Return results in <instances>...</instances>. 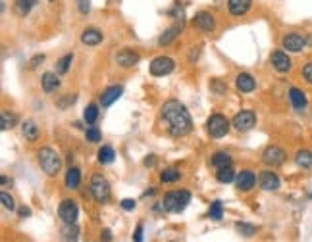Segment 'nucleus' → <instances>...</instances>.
<instances>
[{
    "label": "nucleus",
    "instance_id": "1",
    "mask_svg": "<svg viewBox=\"0 0 312 242\" xmlns=\"http://www.w3.org/2000/svg\"><path fill=\"white\" fill-rule=\"evenodd\" d=\"M160 115L166 121L172 137H185L193 131V119L179 100H166L160 108Z\"/></svg>",
    "mask_w": 312,
    "mask_h": 242
},
{
    "label": "nucleus",
    "instance_id": "2",
    "mask_svg": "<svg viewBox=\"0 0 312 242\" xmlns=\"http://www.w3.org/2000/svg\"><path fill=\"white\" fill-rule=\"evenodd\" d=\"M189 202H191V192L189 190H172V192L164 194L162 208L166 212L179 214L189 206Z\"/></svg>",
    "mask_w": 312,
    "mask_h": 242
},
{
    "label": "nucleus",
    "instance_id": "3",
    "mask_svg": "<svg viewBox=\"0 0 312 242\" xmlns=\"http://www.w3.org/2000/svg\"><path fill=\"white\" fill-rule=\"evenodd\" d=\"M37 160H39V165L43 167L46 175H50V177H54V175H58L60 169H62V158L56 150H52L50 146H45V148H41L39 150V154H37Z\"/></svg>",
    "mask_w": 312,
    "mask_h": 242
},
{
    "label": "nucleus",
    "instance_id": "4",
    "mask_svg": "<svg viewBox=\"0 0 312 242\" xmlns=\"http://www.w3.org/2000/svg\"><path fill=\"white\" fill-rule=\"evenodd\" d=\"M229 125H231V123L227 121L225 115L212 114L207 121V131L212 139H222V137H225V135L229 133Z\"/></svg>",
    "mask_w": 312,
    "mask_h": 242
},
{
    "label": "nucleus",
    "instance_id": "5",
    "mask_svg": "<svg viewBox=\"0 0 312 242\" xmlns=\"http://www.w3.org/2000/svg\"><path fill=\"white\" fill-rule=\"evenodd\" d=\"M91 192H93V196L97 202H101V204H106L108 200H110V185H108V181L104 179L103 175H93V179H91Z\"/></svg>",
    "mask_w": 312,
    "mask_h": 242
},
{
    "label": "nucleus",
    "instance_id": "6",
    "mask_svg": "<svg viewBox=\"0 0 312 242\" xmlns=\"http://www.w3.org/2000/svg\"><path fill=\"white\" fill-rule=\"evenodd\" d=\"M307 46H309V39L301 33H287L282 39V48L285 52L297 54V52H303Z\"/></svg>",
    "mask_w": 312,
    "mask_h": 242
},
{
    "label": "nucleus",
    "instance_id": "7",
    "mask_svg": "<svg viewBox=\"0 0 312 242\" xmlns=\"http://www.w3.org/2000/svg\"><path fill=\"white\" fill-rule=\"evenodd\" d=\"M231 125H233L235 131H239V133H247V131H251V129L256 125V114H254L253 110H243V112H239V114L233 117Z\"/></svg>",
    "mask_w": 312,
    "mask_h": 242
},
{
    "label": "nucleus",
    "instance_id": "8",
    "mask_svg": "<svg viewBox=\"0 0 312 242\" xmlns=\"http://www.w3.org/2000/svg\"><path fill=\"white\" fill-rule=\"evenodd\" d=\"M174 68H176V62H174L172 58L158 56L150 62V75H154V77H164V75L174 72Z\"/></svg>",
    "mask_w": 312,
    "mask_h": 242
},
{
    "label": "nucleus",
    "instance_id": "9",
    "mask_svg": "<svg viewBox=\"0 0 312 242\" xmlns=\"http://www.w3.org/2000/svg\"><path fill=\"white\" fill-rule=\"evenodd\" d=\"M285 160H287V154L280 146H268L262 152V161L270 167H280V165L285 163Z\"/></svg>",
    "mask_w": 312,
    "mask_h": 242
},
{
    "label": "nucleus",
    "instance_id": "10",
    "mask_svg": "<svg viewBox=\"0 0 312 242\" xmlns=\"http://www.w3.org/2000/svg\"><path fill=\"white\" fill-rule=\"evenodd\" d=\"M58 215L64 223H75L79 217V208L74 200H62L58 208Z\"/></svg>",
    "mask_w": 312,
    "mask_h": 242
},
{
    "label": "nucleus",
    "instance_id": "11",
    "mask_svg": "<svg viewBox=\"0 0 312 242\" xmlns=\"http://www.w3.org/2000/svg\"><path fill=\"white\" fill-rule=\"evenodd\" d=\"M270 62H272L274 70L280 73L291 72V68H293V62H291V58L287 56L285 50H274L272 56H270Z\"/></svg>",
    "mask_w": 312,
    "mask_h": 242
},
{
    "label": "nucleus",
    "instance_id": "12",
    "mask_svg": "<svg viewBox=\"0 0 312 242\" xmlns=\"http://www.w3.org/2000/svg\"><path fill=\"white\" fill-rule=\"evenodd\" d=\"M183 27H185V17L181 15V17H179V19L176 21V23H174V25H172V27H168L162 33V35L158 37V44H160V46L170 44L172 41H174V39H178V35L181 33V31H183Z\"/></svg>",
    "mask_w": 312,
    "mask_h": 242
},
{
    "label": "nucleus",
    "instance_id": "13",
    "mask_svg": "<svg viewBox=\"0 0 312 242\" xmlns=\"http://www.w3.org/2000/svg\"><path fill=\"white\" fill-rule=\"evenodd\" d=\"M193 23L195 27L205 31V33H212L216 29V19H214V15L210 14V12H199V14H195Z\"/></svg>",
    "mask_w": 312,
    "mask_h": 242
},
{
    "label": "nucleus",
    "instance_id": "14",
    "mask_svg": "<svg viewBox=\"0 0 312 242\" xmlns=\"http://www.w3.org/2000/svg\"><path fill=\"white\" fill-rule=\"evenodd\" d=\"M258 183H260V188H262V190H268V192L278 190V188L282 186L280 177H278L274 171H262L260 177H258Z\"/></svg>",
    "mask_w": 312,
    "mask_h": 242
},
{
    "label": "nucleus",
    "instance_id": "15",
    "mask_svg": "<svg viewBox=\"0 0 312 242\" xmlns=\"http://www.w3.org/2000/svg\"><path fill=\"white\" fill-rule=\"evenodd\" d=\"M235 185H237V188L241 192H249V190L256 185V175L249 169L241 171L237 177H235Z\"/></svg>",
    "mask_w": 312,
    "mask_h": 242
},
{
    "label": "nucleus",
    "instance_id": "16",
    "mask_svg": "<svg viewBox=\"0 0 312 242\" xmlns=\"http://www.w3.org/2000/svg\"><path fill=\"white\" fill-rule=\"evenodd\" d=\"M139 60L141 56L133 52V50H127V48H123V50H119L118 54H116V62H118L121 68H133L139 64Z\"/></svg>",
    "mask_w": 312,
    "mask_h": 242
},
{
    "label": "nucleus",
    "instance_id": "17",
    "mask_svg": "<svg viewBox=\"0 0 312 242\" xmlns=\"http://www.w3.org/2000/svg\"><path fill=\"white\" fill-rule=\"evenodd\" d=\"M289 102H291V106L297 110V112H303L305 108H307V104H309V100H307V94L297 88V86H291L289 88Z\"/></svg>",
    "mask_w": 312,
    "mask_h": 242
},
{
    "label": "nucleus",
    "instance_id": "18",
    "mask_svg": "<svg viewBox=\"0 0 312 242\" xmlns=\"http://www.w3.org/2000/svg\"><path fill=\"white\" fill-rule=\"evenodd\" d=\"M81 43L87 46H97L103 43V31H99L97 27H87L81 33Z\"/></svg>",
    "mask_w": 312,
    "mask_h": 242
},
{
    "label": "nucleus",
    "instance_id": "19",
    "mask_svg": "<svg viewBox=\"0 0 312 242\" xmlns=\"http://www.w3.org/2000/svg\"><path fill=\"white\" fill-rule=\"evenodd\" d=\"M41 83H43V90H45L46 94H52V92H56L60 88V77L56 73L46 72L41 77Z\"/></svg>",
    "mask_w": 312,
    "mask_h": 242
},
{
    "label": "nucleus",
    "instance_id": "20",
    "mask_svg": "<svg viewBox=\"0 0 312 242\" xmlns=\"http://www.w3.org/2000/svg\"><path fill=\"white\" fill-rule=\"evenodd\" d=\"M253 6V0H227V8L231 15H245Z\"/></svg>",
    "mask_w": 312,
    "mask_h": 242
},
{
    "label": "nucleus",
    "instance_id": "21",
    "mask_svg": "<svg viewBox=\"0 0 312 242\" xmlns=\"http://www.w3.org/2000/svg\"><path fill=\"white\" fill-rule=\"evenodd\" d=\"M121 92H123V88H121V86H108L103 94H101V104H103V108L112 106V104H114V102L121 96Z\"/></svg>",
    "mask_w": 312,
    "mask_h": 242
},
{
    "label": "nucleus",
    "instance_id": "22",
    "mask_svg": "<svg viewBox=\"0 0 312 242\" xmlns=\"http://www.w3.org/2000/svg\"><path fill=\"white\" fill-rule=\"evenodd\" d=\"M235 83H237V88L241 92H253L256 88V81L251 73H239Z\"/></svg>",
    "mask_w": 312,
    "mask_h": 242
},
{
    "label": "nucleus",
    "instance_id": "23",
    "mask_svg": "<svg viewBox=\"0 0 312 242\" xmlns=\"http://www.w3.org/2000/svg\"><path fill=\"white\" fill-rule=\"evenodd\" d=\"M210 163L216 167V169H222V167H231V156L227 152H214L210 158Z\"/></svg>",
    "mask_w": 312,
    "mask_h": 242
},
{
    "label": "nucleus",
    "instance_id": "24",
    "mask_svg": "<svg viewBox=\"0 0 312 242\" xmlns=\"http://www.w3.org/2000/svg\"><path fill=\"white\" fill-rule=\"evenodd\" d=\"M21 133H23V137H25L29 143H35V141L39 139V135H41V133H39V127H37V123L31 121V119L21 123Z\"/></svg>",
    "mask_w": 312,
    "mask_h": 242
},
{
    "label": "nucleus",
    "instance_id": "25",
    "mask_svg": "<svg viewBox=\"0 0 312 242\" xmlns=\"http://www.w3.org/2000/svg\"><path fill=\"white\" fill-rule=\"evenodd\" d=\"M81 183V171L77 167H70L68 173H66V186L68 188H77Z\"/></svg>",
    "mask_w": 312,
    "mask_h": 242
},
{
    "label": "nucleus",
    "instance_id": "26",
    "mask_svg": "<svg viewBox=\"0 0 312 242\" xmlns=\"http://www.w3.org/2000/svg\"><path fill=\"white\" fill-rule=\"evenodd\" d=\"M62 237L66 242H75L79 239V227L75 223H66V227L62 231Z\"/></svg>",
    "mask_w": 312,
    "mask_h": 242
},
{
    "label": "nucleus",
    "instance_id": "27",
    "mask_svg": "<svg viewBox=\"0 0 312 242\" xmlns=\"http://www.w3.org/2000/svg\"><path fill=\"white\" fill-rule=\"evenodd\" d=\"M216 179H218V183H231V181H235V171L233 167H222L216 171Z\"/></svg>",
    "mask_w": 312,
    "mask_h": 242
},
{
    "label": "nucleus",
    "instance_id": "28",
    "mask_svg": "<svg viewBox=\"0 0 312 242\" xmlns=\"http://www.w3.org/2000/svg\"><path fill=\"white\" fill-rule=\"evenodd\" d=\"M114 160H116V152H114L112 146H103L99 150V161L101 163H112Z\"/></svg>",
    "mask_w": 312,
    "mask_h": 242
},
{
    "label": "nucleus",
    "instance_id": "29",
    "mask_svg": "<svg viewBox=\"0 0 312 242\" xmlns=\"http://www.w3.org/2000/svg\"><path fill=\"white\" fill-rule=\"evenodd\" d=\"M35 4H37V0H15V12L19 15H27Z\"/></svg>",
    "mask_w": 312,
    "mask_h": 242
},
{
    "label": "nucleus",
    "instance_id": "30",
    "mask_svg": "<svg viewBox=\"0 0 312 242\" xmlns=\"http://www.w3.org/2000/svg\"><path fill=\"white\" fill-rule=\"evenodd\" d=\"M299 167H311L312 165V152L311 150H299L297 156H295Z\"/></svg>",
    "mask_w": 312,
    "mask_h": 242
},
{
    "label": "nucleus",
    "instance_id": "31",
    "mask_svg": "<svg viewBox=\"0 0 312 242\" xmlns=\"http://www.w3.org/2000/svg\"><path fill=\"white\" fill-rule=\"evenodd\" d=\"M179 177H181V173L176 167H168V169H164L160 173V181L162 183H176V181H179Z\"/></svg>",
    "mask_w": 312,
    "mask_h": 242
},
{
    "label": "nucleus",
    "instance_id": "32",
    "mask_svg": "<svg viewBox=\"0 0 312 242\" xmlns=\"http://www.w3.org/2000/svg\"><path fill=\"white\" fill-rule=\"evenodd\" d=\"M72 62H74V54H66V56H62L58 62H56V73H60V75L68 73L70 66H72Z\"/></svg>",
    "mask_w": 312,
    "mask_h": 242
},
{
    "label": "nucleus",
    "instance_id": "33",
    "mask_svg": "<svg viewBox=\"0 0 312 242\" xmlns=\"http://www.w3.org/2000/svg\"><path fill=\"white\" fill-rule=\"evenodd\" d=\"M15 121H17V117H15L14 114L2 112V115H0V129H2V131H8V129L14 127Z\"/></svg>",
    "mask_w": 312,
    "mask_h": 242
},
{
    "label": "nucleus",
    "instance_id": "34",
    "mask_svg": "<svg viewBox=\"0 0 312 242\" xmlns=\"http://www.w3.org/2000/svg\"><path fill=\"white\" fill-rule=\"evenodd\" d=\"M208 217L214 219V221H220L223 217V204L220 200H216L212 206H210V212H208Z\"/></svg>",
    "mask_w": 312,
    "mask_h": 242
},
{
    "label": "nucleus",
    "instance_id": "35",
    "mask_svg": "<svg viewBox=\"0 0 312 242\" xmlns=\"http://www.w3.org/2000/svg\"><path fill=\"white\" fill-rule=\"evenodd\" d=\"M83 117H85V121L93 125L97 119H99V106L97 104H89L87 108H85V112H83Z\"/></svg>",
    "mask_w": 312,
    "mask_h": 242
},
{
    "label": "nucleus",
    "instance_id": "36",
    "mask_svg": "<svg viewBox=\"0 0 312 242\" xmlns=\"http://www.w3.org/2000/svg\"><path fill=\"white\" fill-rule=\"evenodd\" d=\"M235 229H237L243 237H253L254 233H256V227L251 225V223H235Z\"/></svg>",
    "mask_w": 312,
    "mask_h": 242
},
{
    "label": "nucleus",
    "instance_id": "37",
    "mask_svg": "<svg viewBox=\"0 0 312 242\" xmlns=\"http://www.w3.org/2000/svg\"><path fill=\"white\" fill-rule=\"evenodd\" d=\"M85 137H87V141L89 143H99L101 139H103V135H101V131L97 127H89L85 131Z\"/></svg>",
    "mask_w": 312,
    "mask_h": 242
},
{
    "label": "nucleus",
    "instance_id": "38",
    "mask_svg": "<svg viewBox=\"0 0 312 242\" xmlns=\"http://www.w3.org/2000/svg\"><path fill=\"white\" fill-rule=\"evenodd\" d=\"M75 100H77V94H68V96L60 98L58 102H56V106H58L60 110H66L68 106H72V104H75Z\"/></svg>",
    "mask_w": 312,
    "mask_h": 242
},
{
    "label": "nucleus",
    "instance_id": "39",
    "mask_svg": "<svg viewBox=\"0 0 312 242\" xmlns=\"http://www.w3.org/2000/svg\"><path fill=\"white\" fill-rule=\"evenodd\" d=\"M0 200H2V206H4L6 210H10V212H14V210H15L14 198H12L8 192H2V194H0Z\"/></svg>",
    "mask_w": 312,
    "mask_h": 242
},
{
    "label": "nucleus",
    "instance_id": "40",
    "mask_svg": "<svg viewBox=\"0 0 312 242\" xmlns=\"http://www.w3.org/2000/svg\"><path fill=\"white\" fill-rule=\"evenodd\" d=\"M303 77H305L307 83L312 85V62H307V64L303 66Z\"/></svg>",
    "mask_w": 312,
    "mask_h": 242
},
{
    "label": "nucleus",
    "instance_id": "41",
    "mask_svg": "<svg viewBox=\"0 0 312 242\" xmlns=\"http://www.w3.org/2000/svg\"><path fill=\"white\" fill-rule=\"evenodd\" d=\"M77 8H79V12H81V14H89L91 12L89 0H77Z\"/></svg>",
    "mask_w": 312,
    "mask_h": 242
},
{
    "label": "nucleus",
    "instance_id": "42",
    "mask_svg": "<svg viewBox=\"0 0 312 242\" xmlns=\"http://www.w3.org/2000/svg\"><path fill=\"white\" fill-rule=\"evenodd\" d=\"M135 206H137V202L131 198H125V200H121V208L125 210V212H131V210H135Z\"/></svg>",
    "mask_w": 312,
    "mask_h": 242
},
{
    "label": "nucleus",
    "instance_id": "43",
    "mask_svg": "<svg viewBox=\"0 0 312 242\" xmlns=\"http://www.w3.org/2000/svg\"><path fill=\"white\" fill-rule=\"evenodd\" d=\"M43 60H45V54H37V56H33V58H31V62H29V68H31V70H35V68H37V66H39Z\"/></svg>",
    "mask_w": 312,
    "mask_h": 242
},
{
    "label": "nucleus",
    "instance_id": "44",
    "mask_svg": "<svg viewBox=\"0 0 312 242\" xmlns=\"http://www.w3.org/2000/svg\"><path fill=\"white\" fill-rule=\"evenodd\" d=\"M133 242H143V225L139 223L133 233Z\"/></svg>",
    "mask_w": 312,
    "mask_h": 242
},
{
    "label": "nucleus",
    "instance_id": "45",
    "mask_svg": "<svg viewBox=\"0 0 312 242\" xmlns=\"http://www.w3.org/2000/svg\"><path fill=\"white\" fill-rule=\"evenodd\" d=\"M212 88H214V90H216V92H218V94H223V92H225V88H227V86L220 85V81H214V83H212Z\"/></svg>",
    "mask_w": 312,
    "mask_h": 242
},
{
    "label": "nucleus",
    "instance_id": "46",
    "mask_svg": "<svg viewBox=\"0 0 312 242\" xmlns=\"http://www.w3.org/2000/svg\"><path fill=\"white\" fill-rule=\"evenodd\" d=\"M101 239H103L104 242H112V231H110V229H104Z\"/></svg>",
    "mask_w": 312,
    "mask_h": 242
},
{
    "label": "nucleus",
    "instance_id": "47",
    "mask_svg": "<svg viewBox=\"0 0 312 242\" xmlns=\"http://www.w3.org/2000/svg\"><path fill=\"white\" fill-rule=\"evenodd\" d=\"M17 214H19V217H29V215H31V210L27 208V206H21Z\"/></svg>",
    "mask_w": 312,
    "mask_h": 242
},
{
    "label": "nucleus",
    "instance_id": "48",
    "mask_svg": "<svg viewBox=\"0 0 312 242\" xmlns=\"http://www.w3.org/2000/svg\"><path fill=\"white\" fill-rule=\"evenodd\" d=\"M143 163H145L147 167H152V165L156 163V158H154V156H147V158H145V161H143Z\"/></svg>",
    "mask_w": 312,
    "mask_h": 242
},
{
    "label": "nucleus",
    "instance_id": "49",
    "mask_svg": "<svg viewBox=\"0 0 312 242\" xmlns=\"http://www.w3.org/2000/svg\"><path fill=\"white\" fill-rule=\"evenodd\" d=\"M50 2H54V0H50Z\"/></svg>",
    "mask_w": 312,
    "mask_h": 242
}]
</instances>
